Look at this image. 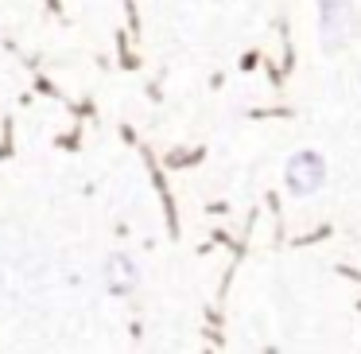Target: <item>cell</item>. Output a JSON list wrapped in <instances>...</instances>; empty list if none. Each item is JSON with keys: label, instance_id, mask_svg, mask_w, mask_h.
I'll list each match as a JSON object with an SVG mask.
<instances>
[{"label": "cell", "instance_id": "2", "mask_svg": "<svg viewBox=\"0 0 361 354\" xmlns=\"http://www.w3.org/2000/svg\"><path fill=\"white\" fill-rule=\"evenodd\" d=\"M322 4V32H326V43L342 40V24H345V0H319Z\"/></svg>", "mask_w": 361, "mask_h": 354}, {"label": "cell", "instance_id": "1", "mask_svg": "<svg viewBox=\"0 0 361 354\" xmlns=\"http://www.w3.org/2000/svg\"><path fill=\"white\" fill-rule=\"evenodd\" d=\"M288 179H291V187H295V191H314L322 183V160L314 156V152L295 156V160H291V167H288Z\"/></svg>", "mask_w": 361, "mask_h": 354}]
</instances>
